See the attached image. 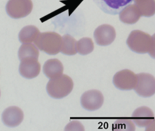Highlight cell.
Wrapping results in <instances>:
<instances>
[{"label": "cell", "mask_w": 155, "mask_h": 131, "mask_svg": "<svg viewBox=\"0 0 155 131\" xmlns=\"http://www.w3.org/2000/svg\"><path fill=\"white\" fill-rule=\"evenodd\" d=\"M134 5L138 7L141 16L151 17L155 14V0H142Z\"/></svg>", "instance_id": "cell-18"}, {"label": "cell", "mask_w": 155, "mask_h": 131, "mask_svg": "<svg viewBox=\"0 0 155 131\" xmlns=\"http://www.w3.org/2000/svg\"><path fill=\"white\" fill-rule=\"evenodd\" d=\"M101 11L110 15H116L133 0H93Z\"/></svg>", "instance_id": "cell-10"}, {"label": "cell", "mask_w": 155, "mask_h": 131, "mask_svg": "<svg viewBox=\"0 0 155 131\" xmlns=\"http://www.w3.org/2000/svg\"><path fill=\"white\" fill-rule=\"evenodd\" d=\"M32 8L31 0H8L6 5V11L12 18L19 19L29 15Z\"/></svg>", "instance_id": "cell-4"}, {"label": "cell", "mask_w": 155, "mask_h": 131, "mask_svg": "<svg viewBox=\"0 0 155 131\" xmlns=\"http://www.w3.org/2000/svg\"><path fill=\"white\" fill-rule=\"evenodd\" d=\"M43 71L45 75L49 79L55 78L63 74L64 66L60 60L51 59L45 63L43 67Z\"/></svg>", "instance_id": "cell-14"}, {"label": "cell", "mask_w": 155, "mask_h": 131, "mask_svg": "<svg viewBox=\"0 0 155 131\" xmlns=\"http://www.w3.org/2000/svg\"><path fill=\"white\" fill-rule=\"evenodd\" d=\"M41 70V65L36 59H25L21 61L19 67V74L27 79L37 77Z\"/></svg>", "instance_id": "cell-11"}, {"label": "cell", "mask_w": 155, "mask_h": 131, "mask_svg": "<svg viewBox=\"0 0 155 131\" xmlns=\"http://www.w3.org/2000/svg\"><path fill=\"white\" fill-rule=\"evenodd\" d=\"M81 105L87 110L94 111L101 107L104 102L102 93L98 90L86 91L81 97Z\"/></svg>", "instance_id": "cell-6"}, {"label": "cell", "mask_w": 155, "mask_h": 131, "mask_svg": "<svg viewBox=\"0 0 155 131\" xmlns=\"http://www.w3.org/2000/svg\"><path fill=\"white\" fill-rule=\"evenodd\" d=\"M133 1H134V4H136V3H137L138 2L142 1V0H133Z\"/></svg>", "instance_id": "cell-21"}, {"label": "cell", "mask_w": 155, "mask_h": 131, "mask_svg": "<svg viewBox=\"0 0 155 131\" xmlns=\"http://www.w3.org/2000/svg\"><path fill=\"white\" fill-rule=\"evenodd\" d=\"M134 122L140 127H146L147 130L154 129V116L151 109L147 106H141L133 114Z\"/></svg>", "instance_id": "cell-8"}, {"label": "cell", "mask_w": 155, "mask_h": 131, "mask_svg": "<svg viewBox=\"0 0 155 131\" xmlns=\"http://www.w3.org/2000/svg\"><path fill=\"white\" fill-rule=\"evenodd\" d=\"M94 37L97 45L100 46L109 45L116 38L115 29L108 24H104L96 28Z\"/></svg>", "instance_id": "cell-9"}, {"label": "cell", "mask_w": 155, "mask_h": 131, "mask_svg": "<svg viewBox=\"0 0 155 131\" xmlns=\"http://www.w3.org/2000/svg\"><path fill=\"white\" fill-rule=\"evenodd\" d=\"M39 29L33 25L23 27L19 33V40L22 43H30L36 40L40 34Z\"/></svg>", "instance_id": "cell-15"}, {"label": "cell", "mask_w": 155, "mask_h": 131, "mask_svg": "<svg viewBox=\"0 0 155 131\" xmlns=\"http://www.w3.org/2000/svg\"><path fill=\"white\" fill-rule=\"evenodd\" d=\"M127 44L132 51L138 54L149 53L154 57V36L141 31L136 30L130 33L127 40Z\"/></svg>", "instance_id": "cell-1"}, {"label": "cell", "mask_w": 155, "mask_h": 131, "mask_svg": "<svg viewBox=\"0 0 155 131\" xmlns=\"http://www.w3.org/2000/svg\"><path fill=\"white\" fill-rule=\"evenodd\" d=\"M94 50V43L91 38H83L76 41L77 52L81 55H87Z\"/></svg>", "instance_id": "cell-19"}, {"label": "cell", "mask_w": 155, "mask_h": 131, "mask_svg": "<svg viewBox=\"0 0 155 131\" xmlns=\"http://www.w3.org/2000/svg\"><path fill=\"white\" fill-rule=\"evenodd\" d=\"M34 43L38 49L49 55H56L60 52L61 36L54 32H43Z\"/></svg>", "instance_id": "cell-3"}, {"label": "cell", "mask_w": 155, "mask_h": 131, "mask_svg": "<svg viewBox=\"0 0 155 131\" xmlns=\"http://www.w3.org/2000/svg\"><path fill=\"white\" fill-rule=\"evenodd\" d=\"M65 130H84V127L80 122L73 121L66 126Z\"/></svg>", "instance_id": "cell-20"}, {"label": "cell", "mask_w": 155, "mask_h": 131, "mask_svg": "<svg viewBox=\"0 0 155 131\" xmlns=\"http://www.w3.org/2000/svg\"><path fill=\"white\" fill-rule=\"evenodd\" d=\"M60 52L65 55L72 56L77 53L76 40L69 34H65L61 37V45Z\"/></svg>", "instance_id": "cell-17"}, {"label": "cell", "mask_w": 155, "mask_h": 131, "mask_svg": "<svg viewBox=\"0 0 155 131\" xmlns=\"http://www.w3.org/2000/svg\"><path fill=\"white\" fill-rule=\"evenodd\" d=\"M18 57L20 61L25 59H38L39 51L35 45L30 43H23L18 51Z\"/></svg>", "instance_id": "cell-16"}, {"label": "cell", "mask_w": 155, "mask_h": 131, "mask_svg": "<svg viewBox=\"0 0 155 131\" xmlns=\"http://www.w3.org/2000/svg\"><path fill=\"white\" fill-rule=\"evenodd\" d=\"M24 114L21 109L12 106L6 109L2 114V120L4 124L10 127H15L21 124Z\"/></svg>", "instance_id": "cell-12"}, {"label": "cell", "mask_w": 155, "mask_h": 131, "mask_svg": "<svg viewBox=\"0 0 155 131\" xmlns=\"http://www.w3.org/2000/svg\"><path fill=\"white\" fill-rule=\"evenodd\" d=\"M141 17L140 11L136 5H127L119 12L120 21L125 24H134Z\"/></svg>", "instance_id": "cell-13"}, {"label": "cell", "mask_w": 155, "mask_h": 131, "mask_svg": "<svg viewBox=\"0 0 155 131\" xmlns=\"http://www.w3.org/2000/svg\"><path fill=\"white\" fill-rule=\"evenodd\" d=\"M136 93L143 98H149L155 93L154 77L147 73L137 74V83L134 88Z\"/></svg>", "instance_id": "cell-5"}, {"label": "cell", "mask_w": 155, "mask_h": 131, "mask_svg": "<svg viewBox=\"0 0 155 131\" xmlns=\"http://www.w3.org/2000/svg\"><path fill=\"white\" fill-rule=\"evenodd\" d=\"M137 83V74L128 69L116 72L113 77V84L116 88L122 90L134 89Z\"/></svg>", "instance_id": "cell-7"}, {"label": "cell", "mask_w": 155, "mask_h": 131, "mask_svg": "<svg viewBox=\"0 0 155 131\" xmlns=\"http://www.w3.org/2000/svg\"><path fill=\"white\" fill-rule=\"evenodd\" d=\"M74 83L71 77L61 74L55 78L50 79L47 85V92L51 97L61 99L69 95L73 89Z\"/></svg>", "instance_id": "cell-2"}]
</instances>
